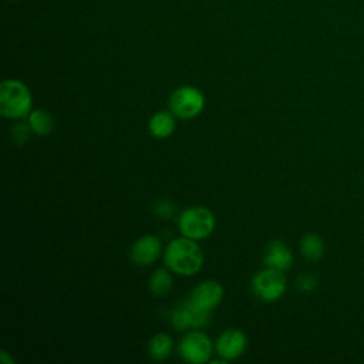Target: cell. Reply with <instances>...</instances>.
<instances>
[{"label":"cell","mask_w":364,"mask_h":364,"mask_svg":"<svg viewBox=\"0 0 364 364\" xmlns=\"http://www.w3.org/2000/svg\"><path fill=\"white\" fill-rule=\"evenodd\" d=\"M30 129H31V127H27L26 124L18 122V124H14V125L11 127L10 134H11V138H13L17 144H24V142L28 139Z\"/></svg>","instance_id":"cell-18"},{"label":"cell","mask_w":364,"mask_h":364,"mask_svg":"<svg viewBox=\"0 0 364 364\" xmlns=\"http://www.w3.org/2000/svg\"><path fill=\"white\" fill-rule=\"evenodd\" d=\"M10 1H16V0H10Z\"/></svg>","instance_id":"cell-21"},{"label":"cell","mask_w":364,"mask_h":364,"mask_svg":"<svg viewBox=\"0 0 364 364\" xmlns=\"http://www.w3.org/2000/svg\"><path fill=\"white\" fill-rule=\"evenodd\" d=\"M205 107L203 94L191 85H183L176 88L169 97L171 112L182 119H189L196 117Z\"/></svg>","instance_id":"cell-4"},{"label":"cell","mask_w":364,"mask_h":364,"mask_svg":"<svg viewBox=\"0 0 364 364\" xmlns=\"http://www.w3.org/2000/svg\"><path fill=\"white\" fill-rule=\"evenodd\" d=\"M28 124L31 127V131H34L37 135H47L53 131L54 119L48 111L38 108L30 112Z\"/></svg>","instance_id":"cell-13"},{"label":"cell","mask_w":364,"mask_h":364,"mask_svg":"<svg viewBox=\"0 0 364 364\" xmlns=\"http://www.w3.org/2000/svg\"><path fill=\"white\" fill-rule=\"evenodd\" d=\"M209 313V310L196 306L189 297L172 311V326L178 330H185L188 327H202L208 324Z\"/></svg>","instance_id":"cell-7"},{"label":"cell","mask_w":364,"mask_h":364,"mask_svg":"<svg viewBox=\"0 0 364 364\" xmlns=\"http://www.w3.org/2000/svg\"><path fill=\"white\" fill-rule=\"evenodd\" d=\"M154 212H155L156 216H159V218H162V219H168L169 216L173 215V212H175V205H173L171 200H168V199H162V200H159V202L155 203Z\"/></svg>","instance_id":"cell-19"},{"label":"cell","mask_w":364,"mask_h":364,"mask_svg":"<svg viewBox=\"0 0 364 364\" xmlns=\"http://www.w3.org/2000/svg\"><path fill=\"white\" fill-rule=\"evenodd\" d=\"M215 228L213 213L203 206L185 209L179 216V230L183 236L193 240L208 237Z\"/></svg>","instance_id":"cell-3"},{"label":"cell","mask_w":364,"mask_h":364,"mask_svg":"<svg viewBox=\"0 0 364 364\" xmlns=\"http://www.w3.org/2000/svg\"><path fill=\"white\" fill-rule=\"evenodd\" d=\"M165 264L175 273L192 276L200 270L203 264V252L191 237L173 239L164 255Z\"/></svg>","instance_id":"cell-1"},{"label":"cell","mask_w":364,"mask_h":364,"mask_svg":"<svg viewBox=\"0 0 364 364\" xmlns=\"http://www.w3.org/2000/svg\"><path fill=\"white\" fill-rule=\"evenodd\" d=\"M161 242L154 235L141 236L131 249V259L138 266L152 264L161 255Z\"/></svg>","instance_id":"cell-9"},{"label":"cell","mask_w":364,"mask_h":364,"mask_svg":"<svg viewBox=\"0 0 364 364\" xmlns=\"http://www.w3.org/2000/svg\"><path fill=\"white\" fill-rule=\"evenodd\" d=\"M175 129V118L172 112L159 111L155 112L149 121V131L156 138H166Z\"/></svg>","instance_id":"cell-12"},{"label":"cell","mask_w":364,"mask_h":364,"mask_svg":"<svg viewBox=\"0 0 364 364\" xmlns=\"http://www.w3.org/2000/svg\"><path fill=\"white\" fill-rule=\"evenodd\" d=\"M222 297H223V289L215 280H206L199 283L191 294V300L196 306L209 311L220 303Z\"/></svg>","instance_id":"cell-10"},{"label":"cell","mask_w":364,"mask_h":364,"mask_svg":"<svg viewBox=\"0 0 364 364\" xmlns=\"http://www.w3.org/2000/svg\"><path fill=\"white\" fill-rule=\"evenodd\" d=\"M246 348V336L239 328H228L225 330L216 341V351L218 354L228 360H235Z\"/></svg>","instance_id":"cell-8"},{"label":"cell","mask_w":364,"mask_h":364,"mask_svg":"<svg viewBox=\"0 0 364 364\" xmlns=\"http://www.w3.org/2000/svg\"><path fill=\"white\" fill-rule=\"evenodd\" d=\"M149 289L158 297L166 296L172 289V277L169 272L166 269H156L151 276Z\"/></svg>","instance_id":"cell-15"},{"label":"cell","mask_w":364,"mask_h":364,"mask_svg":"<svg viewBox=\"0 0 364 364\" xmlns=\"http://www.w3.org/2000/svg\"><path fill=\"white\" fill-rule=\"evenodd\" d=\"M300 249H301L303 256L313 262L320 260L324 253V245H323L320 236L316 233L304 235L300 242Z\"/></svg>","instance_id":"cell-14"},{"label":"cell","mask_w":364,"mask_h":364,"mask_svg":"<svg viewBox=\"0 0 364 364\" xmlns=\"http://www.w3.org/2000/svg\"><path fill=\"white\" fill-rule=\"evenodd\" d=\"M317 287V277L310 273H303L297 277V289L304 293H310Z\"/></svg>","instance_id":"cell-17"},{"label":"cell","mask_w":364,"mask_h":364,"mask_svg":"<svg viewBox=\"0 0 364 364\" xmlns=\"http://www.w3.org/2000/svg\"><path fill=\"white\" fill-rule=\"evenodd\" d=\"M172 350V338L165 333L155 334L149 341V354L155 360H164L171 354Z\"/></svg>","instance_id":"cell-16"},{"label":"cell","mask_w":364,"mask_h":364,"mask_svg":"<svg viewBox=\"0 0 364 364\" xmlns=\"http://www.w3.org/2000/svg\"><path fill=\"white\" fill-rule=\"evenodd\" d=\"M252 290L257 299L263 301H274L280 299L286 290V277L282 270L267 267L255 274Z\"/></svg>","instance_id":"cell-5"},{"label":"cell","mask_w":364,"mask_h":364,"mask_svg":"<svg viewBox=\"0 0 364 364\" xmlns=\"http://www.w3.org/2000/svg\"><path fill=\"white\" fill-rule=\"evenodd\" d=\"M291 262H293L291 252L284 242H282L280 239H274L273 242L269 243L263 257V263L266 264V267H273L284 272L290 269Z\"/></svg>","instance_id":"cell-11"},{"label":"cell","mask_w":364,"mask_h":364,"mask_svg":"<svg viewBox=\"0 0 364 364\" xmlns=\"http://www.w3.org/2000/svg\"><path fill=\"white\" fill-rule=\"evenodd\" d=\"M0 360H1L3 363H6V364H11V363H13V358H11V357H9V355H7V353H6L4 350L0 353Z\"/></svg>","instance_id":"cell-20"},{"label":"cell","mask_w":364,"mask_h":364,"mask_svg":"<svg viewBox=\"0 0 364 364\" xmlns=\"http://www.w3.org/2000/svg\"><path fill=\"white\" fill-rule=\"evenodd\" d=\"M179 354L188 363H206L212 354V341L202 331H188L179 341Z\"/></svg>","instance_id":"cell-6"},{"label":"cell","mask_w":364,"mask_h":364,"mask_svg":"<svg viewBox=\"0 0 364 364\" xmlns=\"http://www.w3.org/2000/svg\"><path fill=\"white\" fill-rule=\"evenodd\" d=\"M0 112L6 118L18 119L31 112V94L18 80H4L0 85Z\"/></svg>","instance_id":"cell-2"}]
</instances>
